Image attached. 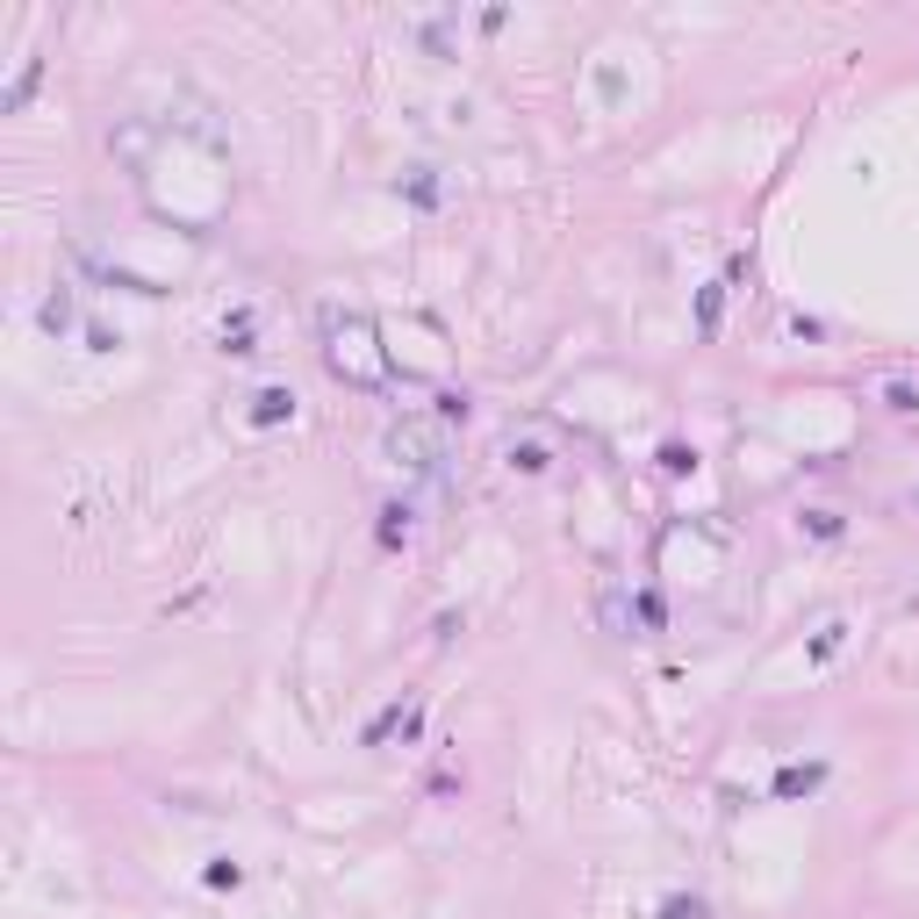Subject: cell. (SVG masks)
Here are the masks:
<instances>
[{
    "label": "cell",
    "mask_w": 919,
    "mask_h": 919,
    "mask_svg": "<svg viewBox=\"0 0 919 919\" xmlns=\"http://www.w3.org/2000/svg\"><path fill=\"white\" fill-rule=\"evenodd\" d=\"M410 539V504H388L382 510V546H402Z\"/></svg>",
    "instance_id": "obj_6"
},
{
    "label": "cell",
    "mask_w": 919,
    "mask_h": 919,
    "mask_svg": "<svg viewBox=\"0 0 919 919\" xmlns=\"http://www.w3.org/2000/svg\"><path fill=\"white\" fill-rule=\"evenodd\" d=\"M912 510H919V488H912Z\"/></svg>",
    "instance_id": "obj_11"
},
{
    "label": "cell",
    "mask_w": 919,
    "mask_h": 919,
    "mask_svg": "<svg viewBox=\"0 0 919 919\" xmlns=\"http://www.w3.org/2000/svg\"><path fill=\"white\" fill-rule=\"evenodd\" d=\"M388 452H396V468H410V474H446L452 424L446 416H402L396 432H388Z\"/></svg>",
    "instance_id": "obj_2"
},
{
    "label": "cell",
    "mask_w": 919,
    "mask_h": 919,
    "mask_svg": "<svg viewBox=\"0 0 919 919\" xmlns=\"http://www.w3.org/2000/svg\"><path fill=\"white\" fill-rule=\"evenodd\" d=\"M805 532H812V539H841V518H833V510H805Z\"/></svg>",
    "instance_id": "obj_8"
},
{
    "label": "cell",
    "mask_w": 919,
    "mask_h": 919,
    "mask_svg": "<svg viewBox=\"0 0 919 919\" xmlns=\"http://www.w3.org/2000/svg\"><path fill=\"white\" fill-rule=\"evenodd\" d=\"M661 919H712V905H704V898H682V891H676V898H661Z\"/></svg>",
    "instance_id": "obj_7"
},
{
    "label": "cell",
    "mask_w": 919,
    "mask_h": 919,
    "mask_svg": "<svg viewBox=\"0 0 919 919\" xmlns=\"http://www.w3.org/2000/svg\"><path fill=\"white\" fill-rule=\"evenodd\" d=\"M288 416H295V388H259V396H252V424H288Z\"/></svg>",
    "instance_id": "obj_3"
},
{
    "label": "cell",
    "mask_w": 919,
    "mask_h": 919,
    "mask_svg": "<svg viewBox=\"0 0 919 919\" xmlns=\"http://www.w3.org/2000/svg\"><path fill=\"white\" fill-rule=\"evenodd\" d=\"M324 360L352 388H388V352L374 346V316L360 310H338V302L324 310Z\"/></svg>",
    "instance_id": "obj_1"
},
{
    "label": "cell",
    "mask_w": 919,
    "mask_h": 919,
    "mask_svg": "<svg viewBox=\"0 0 919 919\" xmlns=\"http://www.w3.org/2000/svg\"><path fill=\"white\" fill-rule=\"evenodd\" d=\"M884 396H891V410H919V388H912V382H891Z\"/></svg>",
    "instance_id": "obj_10"
},
{
    "label": "cell",
    "mask_w": 919,
    "mask_h": 919,
    "mask_svg": "<svg viewBox=\"0 0 919 919\" xmlns=\"http://www.w3.org/2000/svg\"><path fill=\"white\" fill-rule=\"evenodd\" d=\"M819 783H826V762H790L776 776V798H812Z\"/></svg>",
    "instance_id": "obj_4"
},
{
    "label": "cell",
    "mask_w": 919,
    "mask_h": 919,
    "mask_svg": "<svg viewBox=\"0 0 919 919\" xmlns=\"http://www.w3.org/2000/svg\"><path fill=\"white\" fill-rule=\"evenodd\" d=\"M36 324L51 330V338H58V330H72V288H58V295H44V310H36Z\"/></svg>",
    "instance_id": "obj_5"
},
{
    "label": "cell",
    "mask_w": 919,
    "mask_h": 919,
    "mask_svg": "<svg viewBox=\"0 0 919 919\" xmlns=\"http://www.w3.org/2000/svg\"><path fill=\"white\" fill-rule=\"evenodd\" d=\"M396 188H402V194H410V202H424V208H432V202H438V188H432V180H424V173H416V180H396Z\"/></svg>",
    "instance_id": "obj_9"
}]
</instances>
